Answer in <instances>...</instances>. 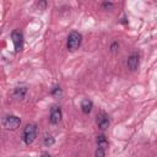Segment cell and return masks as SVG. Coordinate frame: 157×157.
Masks as SVG:
<instances>
[{
	"label": "cell",
	"instance_id": "cell-1",
	"mask_svg": "<svg viewBox=\"0 0 157 157\" xmlns=\"http://www.w3.org/2000/svg\"><path fill=\"white\" fill-rule=\"evenodd\" d=\"M37 125L36 124H27L25 130H23V134H22V140L26 145H31L36 137H37Z\"/></svg>",
	"mask_w": 157,
	"mask_h": 157
},
{
	"label": "cell",
	"instance_id": "cell-2",
	"mask_svg": "<svg viewBox=\"0 0 157 157\" xmlns=\"http://www.w3.org/2000/svg\"><path fill=\"white\" fill-rule=\"evenodd\" d=\"M81 40H82V36L78 32H71L67 37V42H66V48L70 52H75L80 48L81 45Z\"/></svg>",
	"mask_w": 157,
	"mask_h": 157
},
{
	"label": "cell",
	"instance_id": "cell-3",
	"mask_svg": "<svg viewBox=\"0 0 157 157\" xmlns=\"http://www.w3.org/2000/svg\"><path fill=\"white\" fill-rule=\"evenodd\" d=\"M21 124V119L16 115H6L2 119V126L6 130H16Z\"/></svg>",
	"mask_w": 157,
	"mask_h": 157
},
{
	"label": "cell",
	"instance_id": "cell-4",
	"mask_svg": "<svg viewBox=\"0 0 157 157\" xmlns=\"http://www.w3.org/2000/svg\"><path fill=\"white\" fill-rule=\"evenodd\" d=\"M11 39H12V43H13V47H15V52L18 53L22 50L23 48V34L21 31L16 29L11 33Z\"/></svg>",
	"mask_w": 157,
	"mask_h": 157
},
{
	"label": "cell",
	"instance_id": "cell-5",
	"mask_svg": "<svg viewBox=\"0 0 157 157\" xmlns=\"http://www.w3.org/2000/svg\"><path fill=\"white\" fill-rule=\"evenodd\" d=\"M61 120V109L59 105H53L52 110H50V115H49V123L55 125Z\"/></svg>",
	"mask_w": 157,
	"mask_h": 157
},
{
	"label": "cell",
	"instance_id": "cell-6",
	"mask_svg": "<svg viewBox=\"0 0 157 157\" xmlns=\"http://www.w3.org/2000/svg\"><path fill=\"white\" fill-rule=\"evenodd\" d=\"M109 124H110V120H109V118L105 113H101V114L97 115V125H98L99 129L105 130V129H108Z\"/></svg>",
	"mask_w": 157,
	"mask_h": 157
},
{
	"label": "cell",
	"instance_id": "cell-7",
	"mask_svg": "<svg viewBox=\"0 0 157 157\" xmlns=\"http://www.w3.org/2000/svg\"><path fill=\"white\" fill-rule=\"evenodd\" d=\"M139 64H140V60H139V55H136V54H131V55L128 58V60H126V65H128V67H129L131 71L137 70Z\"/></svg>",
	"mask_w": 157,
	"mask_h": 157
},
{
	"label": "cell",
	"instance_id": "cell-8",
	"mask_svg": "<svg viewBox=\"0 0 157 157\" xmlns=\"http://www.w3.org/2000/svg\"><path fill=\"white\" fill-rule=\"evenodd\" d=\"M26 93H27V88L25 86H18L13 90V97L16 99H23Z\"/></svg>",
	"mask_w": 157,
	"mask_h": 157
},
{
	"label": "cell",
	"instance_id": "cell-9",
	"mask_svg": "<svg viewBox=\"0 0 157 157\" xmlns=\"http://www.w3.org/2000/svg\"><path fill=\"white\" fill-rule=\"evenodd\" d=\"M92 107H93V103H92V101H90V99H83V101L81 102V110H82L85 114L91 113Z\"/></svg>",
	"mask_w": 157,
	"mask_h": 157
},
{
	"label": "cell",
	"instance_id": "cell-10",
	"mask_svg": "<svg viewBox=\"0 0 157 157\" xmlns=\"http://www.w3.org/2000/svg\"><path fill=\"white\" fill-rule=\"evenodd\" d=\"M96 141H97V146L98 147H102L104 150L108 147V140H107V137L104 135H98Z\"/></svg>",
	"mask_w": 157,
	"mask_h": 157
},
{
	"label": "cell",
	"instance_id": "cell-11",
	"mask_svg": "<svg viewBox=\"0 0 157 157\" xmlns=\"http://www.w3.org/2000/svg\"><path fill=\"white\" fill-rule=\"evenodd\" d=\"M50 93H52V94H53L55 98H60V97L63 96V91H61L60 86H54V87L52 88Z\"/></svg>",
	"mask_w": 157,
	"mask_h": 157
},
{
	"label": "cell",
	"instance_id": "cell-12",
	"mask_svg": "<svg viewBox=\"0 0 157 157\" xmlns=\"http://www.w3.org/2000/svg\"><path fill=\"white\" fill-rule=\"evenodd\" d=\"M43 141H44V145H45V146H53L54 142H55L54 137H53L52 135H48V134L44 136V140H43Z\"/></svg>",
	"mask_w": 157,
	"mask_h": 157
},
{
	"label": "cell",
	"instance_id": "cell-13",
	"mask_svg": "<svg viewBox=\"0 0 157 157\" xmlns=\"http://www.w3.org/2000/svg\"><path fill=\"white\" fill-rule=\"evenodd\" d=\"M94 156H96V157H104V156H105V150L102 148V147H97Z\"/></svg>",
	"mask_w": 157,
	"mask_h": 157
},
{
	"label": "cell",
	"instance_id": "cell-14",
	"mask_svg": "<svg viewBox=\"0 0 157 157\" xmlns=\"http://www.w3.org/2000/svg\"><path fill=\"white\" fill-rule=\"evenodd\" d=\"M118 48H119L118 43H117V42H114V43L112 44V47H110V52H112V53H115V52L118 50Z\"/></svg>",
	"mask_w": 157,
	"mask_h": 157
},
{
	"label": "cell",
	"instance_id": "cell-15",
	"mask_svg": "<svg viewBox=\"0 0 157 157\" xmlns=\"http://www.w3.org/2000/svg\"><path fill=\"white\" fill-rule=\"evenodd\" d=\"M113 6V4H110V2H104L103 4V7H105V9H110Z\"/></svg>",
	"mask_w": 157,
	"mask_h": 157
},
{
	"label": "cell",
	"instance_id": "cell-16",
	"mask_svg": "<svg viewBox=\"0 0 157 157\" xmlns=\"http://www.w3.org/2000/svg\"><path fill=\"white\" fill-rule=\"evenodd\" d=\"M42 157H50V155H49L48 152H43V153H42Z\"/></svg>",
	"mask_w": 157,
	"mask_h": 157
}]
</instances>
